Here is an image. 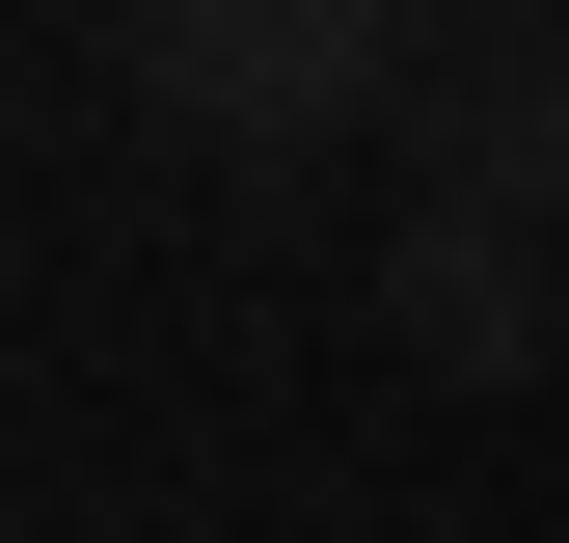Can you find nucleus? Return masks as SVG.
<instances>
[{
	"label": "nucleus",
	"instance_id": "1",
	"mask_svg": "<svg viewBox=\"0 0 569 543\" xmlns=\"http://www.w3.org/2000/svg\"><path fill=\"white\" fill-rule=\"evenodd\" d=\"M380 28L407 0H136V82L190 136H352L380 109Z\"/></svg>",
	"mask_w": 569,
	"mask_h": 543
},
{
	"label": "nucleus",
	"instance_id": "2",
	"mask_svg": "<svg viewBox=\"0 0 569 543\" xmlns=\"http://www.w3.org/2000/svg\"><path fill=\"white\" fill-rule=\"evenodd\" d=\"M380 326L435 381H542V218H461V190H407L380 218Z\"/></svg>",
	"mask_w": 569,
	"mask_h": 543
},
{
	"label": "nucleus",
	"instance_id": "3",
	"mask_svg": "<svg viewBox=\"0 0 569 543\" xmlns=\"http://www.w3.org/2000/svg\"><path fill=\"white\" fill-rule=\"evenodd\" d=\"M435 190L461 218H569V28H488L435 82Z\"/></svg>",
	"mask_w": 569,
	"mask_h": 543
},
{
	"label": "nucleus",
	"instance_id": "4",
	"mask_svg": "<svg viewBox=\"0 0 569 543\" xmlns=\"http://www.w3.org/2000/svg\"><path fill=\"white\" fill-rule=\"evenodd\" d=\"M488 28H569V0H488Z\"/></svg>",
	"mask_w": 569,
	"mask_h": 543
}]
</instances>
